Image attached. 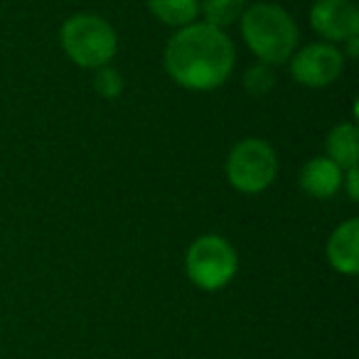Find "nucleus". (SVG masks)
I'll list each match as a JSON object with an SVG mask.
<instances>
[{"mask_svg": "<svg viewBox=\"0 0 359 359\" xmlns=\"http://www.w3.org/2000/svg\"><path fill=\"white\" fill-rule=\"evenodd\" d=\"M165 72L182 89L212 91L234 69V45L224 30L207 22L180 27L165 45Z\"/></svg>", "mask_w": 359, "mask_h": 359, "instance_id": "f257e3e1", "label": "nucleus"}, {"mask_svg": "<svg viewBox=\"0 0 359 359\" xmlns=\"http://www.w3.org/2000/svg\"><path fill=\"white\" fill-rule=\"evenodd\" d=\"M241 37L261 65L278 67L298 50V25L285 8L256 3L241 13Z\"/></svg>", "mask_w": 359, "mask_h": 359, "instance_id": "f03ea898", "label": "nucleus"}, {"mask_svg": "<svg viewBox=\"0 0 359 359\" xmlns=\"http://www.w3.org/2000/svg\"><path fill=\"white\" fill-rule=\"evenodd\" d=\"M60 42L76 67L91 72L111 65L118 52V35L111 22L96 13H76L67 18L60 30Z\"/></svg>", "mask_w": 359, "mask_h": 359, "instance_id": "7ed1b4c3", "label": "nucleus"}, {"mask_svg": "<svg viewBox=\"0 0 359 359\" xmlns=\"http://www.w3.org/2000/svg\"><path fill=\"white\" fill-rule=\"evenodd\" d=\"M239 269V256L234 246L219 234H205L190 244L185 254L187 278L200 290L215 293L231 283Z\"/></svg>", "mask_w": 359, "mask_h": 359, "instance_id": "20e7f679", "label": "nucleus"}, {"mask_svg": "<svg viewBox=\"0 0 359 359\" xmlns=\"http://www.w3.org/2000/svg\"><path fill=\"white\" fill-rule=\"evenodd\" d=\"M226 180L241 195H259L269 190L278 172V158L271 143L261 138H244L226 155Z\"/></svg>", "mask_w": 359, "mask_h": 359, "instance_id": "39448f33", "label": "nucleus"}, {"mask_svg": "<svg viewBox=\"0 0 359 359\" xmlns=\"http://www.w3.org/2000/svg\"><path fill=\"white\" fill-rule=\"evenodd\" d=\"M290 76L308 89H323L342 76L344 55L337 45L330 42H310L290 57Z\"/></svg>", "mask_w": 359, "mask_h": 359, "instance_id": "423d86ee", "label": "nucleus"}, {"mask_svg": "<svg viewBox=\"0 0 359 359\" xmlns=\"http://www.w3.org/2000/svg\"><path fill=\"white\" fill-rule=\"evenodd\" d=\"M310 25L330 45L359 35V8L354 0H315L310 8Z\"/></svg>", "mask_w": 359, "mask_h": 359, "instance_id": "0eeeda50", "label": "nucleus"}, {"mask_svg": "<svg viewBox=\"0 0 359 359\" xmlns=\"http://www.w3.org/2000/svg\"><path fill=\"white\" fill-rule=\"evenodd\" d=\"M342 175L344 170L339 165H334L330 158L318 155L310 158L308 163L300 168L298 185L303 187L305 195H310L313 200H330L334 197V192L342 187Z\"/></svg>", "mask_w": 359, "mask_h": 359, "instance_id": "6e6552de", "label": "nucleus"}, {"mask_svg": "<svg viewBox=\"0 0 359 359\" xmlns=\"http://www.w3.org/2000/svg\"><path fill=\"white\" fill-rule=\"evenodd\" d=\"M327 261L337 273L354 276L359 271V222L347 219L330 234Z\"/></svg>", "mask_w": 359, "mask_h": 359, "instance_id": "1a4fd4ad", "label": "nucleus"}, {"mask_svg": "<svg viewBox=\"0 0 359 359\" xmlns=\"http://www.w3.org/2000/svg\"><path fill=\"white\" fill-rule=\"evenodd\" d=\"M325 150L334 165H339L342 170L357 168V126L354 123H339L334 126L327 133V140H325Z\"/></svg>", "mask_w": 359, "mask_h": 359, "instance_id": "9d476101", "label": "nucleus"}, {"mask_svg": "<svg viewBox=\"0 0 359 359\" xmlns=\"http://www.w3.org/2000/svg\"><path fill=\"white\" fill-rule=\"evenodd\" d=\"M145 6L163 25L177 30L192 25L200 18V0H145Z\"/></svg>", "mask_w": 359, "mask_h": 359, "instance_id": "9b49d317", "label": "nucleus"}, {"mask_svg": "<svg viewBox=\"0 0 359 359\" xmlns=\"http://www.w3.org/2000/svg\"><path fill=\"white\" fill-rule=\"evenodd\" d=\"M246 8V0H200V13L205 15V22L212 27H224L234 25L241 18Z\"/></svg>", "mask_w": 359, "mask_h": 359, "instance_id": "f8f14e48", "label": "nucleus"}, {"mask_svg": "<svg viewBox=\"0 0 359 359\" xmlns=\"http://www.w3.org/2000/svg\"><path fill=\"white\" fill-rule=\"evenodd\" d=\"M276 84V76H273V67L269 65H254L251 69H246L244 74V89L249 91L251 96H256V99H261V96H266L271 89H273Z\"/></svg>", "mask_w": 359, "mask_h": 359, "instance_id": "ddd939ff", "label": "nucleus"}, {"mask_svg": "<svg viewBox=\"0 0 359 359\" xmlns=\"http://www.w3.org/2000/svg\"><path fill=\"white\" fill-rule=\"evenodd\" d=\"M94 89L101 99H116V96H121V91H123V76L111 65H106L94 72Z\"/></svg>", "mask_w": 359, "mask_h": 359, "instance_id": "4468645a", "label": "nucleus"}, {"mask_svg": "<svg viewBox=\"0 0 359 359\" xmlns=\"http://www.w3.org/2000/svg\"><path fill=\"white\" fill-rule=\"evenodd\" d=\"M342 185L347 187L349 200L357 202V200H359V172H357V168L344 170V175H342Z\"/></svg>", "mask_w": 359, "mask_h": 359, "instance_id": "2eb2a0df", "label": "nucleus"}, {"mask_svg": "<svg viewBox=\"0 0 359 359\" xmlns=\"http://www.w3.org/2000/svg\"><path fill=\"white\" fill-rule=\"evenodd\" d=\"M342 45H347V50L342 52L347 60H357V52H359V35L349 37V40H344Z\"/></svg>", "mask_w": 359, "mask_h": 359, "instance_id": "dca6fc26", "label": "nucleus"}]
</instances>
